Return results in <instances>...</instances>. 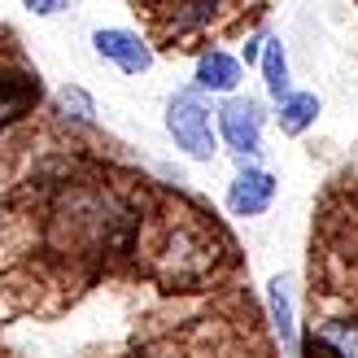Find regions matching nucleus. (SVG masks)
I'll return each instance as SVG.
<instances>
[{"label":"nucleus","instance_id":"nucleus-1","mask_svg":"<svg viewBox=\"0 0 358 358\" xmlns=\"http://www.w3.org/2000/svg\"><path fill=\"white\" fill-rule=\"evenodd\" d=\"M214 122L219 110H210V101L201 96V87H179L166 101V131L175 140V149H184L192 162H210L214 157Z\"/></svg>","mask_w":358,"mask_h":358},{"label":"nucleus","instance_id":"nucleus-2","mask_svg":"<svg viewBox=\"0 0 358 358\" xmlns=\"http://www.w3.org/2000/svg\"><path fill=\"white\" fill-rule=\"evenodd\" d=\"M219 131L227 140V149L241 157H258V145H262V110L254 96H227L219 105Z\"/></svg>","mask_w":358,"mask_h":358},{"label":"nucleus","instance_id":"nucleus-3","mask_svg":"<svg viewBox=\"0 0 358 358\" xmlns=\"http://www.w3.org/2000/svg\"><path fill=\"white\" fill-rule=\"evenodd\" d=\"M92 48H96V57L114 62L122 75H145V70L153 66L149 44L140 40L136 31H127V27H101V31H92Z\"/></svg>","mask_w":358,"mask_h":358},{"label":"nucleus","instance_id":"nucleus-4","mask_svg":"<svg viewBox=\"0 0 358 358\" xmlns=\"http://www.w3.org/2000/svg\"><path fill=\"white\" fill-rule=\"evenodd\" d=\"M271 201H275V175L262 171V166H245L227 184V210L236 219H254V214L271 210Z\"/></svg>","mask_w":358,"mask_h":358},{"label":"nucleus","instance_id":"nucleus-5","mask_svg":"<svg viewBox=\"0 0 358 358\" xmlns=\"http://www.w3.org/2000/svg\"><path fill=\"white\" fill-rule=\"evenodd\" d=\"M40 75H31V70H17V75H0V127H9L17 122L35 101H40Z\"/></svg>","mask_w":358,"mask_h":358},{"label":"nucleus","instance_id":"nucleus-6","mask_svg":"<svg viewBox=\"0 0 358 358\" xmlns=\"http://www.w3.org/2000/svg\"><path fill=\"white\" fill-rule=\"evenodd\" d=\"M241 79H245L241 62L231 57V52H223V48H210V52H201V62H196V87H201V92L231 96L241 87Z\"/></svg>","mask_w":358,"mask_h":358},{"label":"nucleus","instance_id":"nucleus-7","mask_svg":"<svg viewBox=\"0 0 358 358\" xmlns=\"http://www.w3.org/2000/svg\"><path fill=\"white\" fill-rule=\"evenodd\" d=\"M266 306H271V328L280 336V345L289 358H297V310H293V293H289V275H275L266 284Z\"/></svg>","mask_w":358,"mask_h":358},{"label":"nucleus","instance_id":"nucleus-8","mask_svg":"<svg viewBox=\"0 0 358 358\" xmlns=\"http://www.w3.org/2000/svg\"><path fill=\"white\" fill-rule=\"evenodd\" d=\"M262 83H266V96L275 105H284L293 96V83H289V57H284V44L280 40H266L262 48Z\"/></svg>","mask_w":358,"mask_h":358},{"label":"nucleus","instance_id":"nucleus-9","mask_svg":"<svg viewBox=\"0 0 358 358\" xmlns=\"http://www.w3.org/2000/svg\"><path fill=\"white\" fill-rule=\"evenodd\" d=\"M315 118H319V96L315 92H293L289 101L280 105V114H275V122H280L284 136H301Z\"/></svg>","mask_w":358,"mask_h":358},{"label":"nucleus","instance_id":"nucleus-10","mask_svg":"<svg viewBox=\"0 0 358 358\" xmlns=\"http://www.w3.org/2000/svg\"><path fill=\"white\" fill-rule=\"evenodd\" d=\"M57 105H62V114H66V118L83 122V127H92V122H96V101L87 96L79 83H66L62 92H57Z\"/></svg>","mask_w":358,"mask_h":358},{"label":"nucleus","instance_id":"nucleus-11","mask_svg":"<svg viewBox=\"0 0 358 358\" xmlns=\"http://www.w3.org/2000/svg\"><path fill=\"white\" fill-rule=\"evenodd\" d=\"M324 345H336V358H358V324H345V319H332L319 332Z\"/></svg>","mask_w":358,"mask_h":358},{"label":"nucleus","instance_id":"nucleus-12","mask_svg":"<svg viewBox=\"0 0 358 358\" xmlns=\"http://www.w3.org/2000/svg\"><path fill=\"white\" fill-rule=\"evenodd\" d=\"M214 9L219 5H210V0H196V5H175V17H171V27L175 31H196V27H206Z\"/></svg>","mask_w":358,"mask_h":358},{"label":"nucleus","instance_id":"nucleus-13","mask_svg":"<svg viewBox=\"0 0 358 358\" xmlns=\"http://www.w3.org/2000/svg\"><path fill=\"white\" fill-rule=\"evenodd\" d=\"M27 9L40 13V17H48V13H62V9H70V5H62V0H27Z\"/></svg>","mask_w":358,"mask_h":358}]
</instances>
